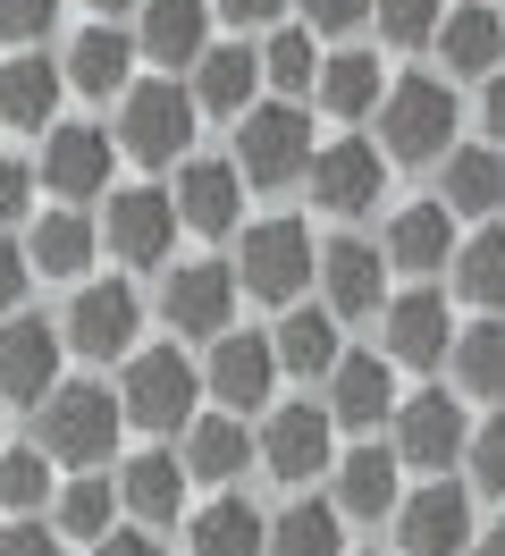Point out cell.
<instances>
[{
    "mask_svg": "<svg viewBox=\"0 0 505 556\" xmlns=\"http://www.w3.org/2000/svg\"><path fill=\"white\" fill-rule=\"evenodd\" d=\"M34 414H42V455H60V464H110L127 405L93 380H67V388H51Z\"/></svg>",
    "mask_w": 505,
    "mask_h": 556,
    "instance_id": "cell-1",
    "label": "cell"
},
{
    "mask_svg": "<svg viewBox=\"0 0 505 556\" xmlns=\"http://www.w3.org/2000/svg\"><path fill=\"white\" fill-rule=\"evenodd\" d=\"M379 136H388V161H446L455 93H446L438 76H396L388 102H379Z\"/></svg>",
    "mask_w": 505,
    "mask_h": 556,
    "instance_id": "cell-2",
    "label": "cell"
},
{
    "mask_svg": "<svg viewBox=\"0 0 505 556\" xmlns=\"http://www.w3.org/2000/svg\"><path fill=\"white\" fill-rule=\"evenodd\" d=\"M236 169L253 177V186H295V177H312V118L287 110V102L244 110V127H236Z\"/></svg>",
    "mask_w": 505,
    "mask_h": 556,
    "instance_id": "cell-3",
    "label": "cell"
},
{
    "mask_svg": "<svg viewBox=\"0 0 505 556\" xmlns=\"http://www.w3.org/2000/svg\"><path fill=\"white\" fill-rule=\"evenodd\" d=\"M312 228L303 219H262V228H244V262H236V278H244V295H262V304H295L303 287H312Z\"/></svg>",
    "mask_w": 505,
    "mask_h": 556,
    "instance_id": "cell-4",
    "label": "cell"
},
{
    "mask_svg": "<svg viewBox=\"0 0 505 556\" xmlns=\"http://www.w3.org/2000/svg\"><path fill=\"white\" fill-rule=\"evenodd\" d=\"M194 363L177 346H152V354H135L127 363V388H118V405H127V421H143V430H177V421L194 414Z\"/></svg>",
    "mask_w": 505,
    "mask_h": 556,
    "instance_id": "cell-5",
    "label": "cell"
},
{
    "mask_svg": "<svg viewBox=\"0 0 505 556\" xmlns=\"http://www.w3.org/2000/svg\"><path fill=\"white\" fill-rule=\"evenodd\" d=\"M186 136H194V102L168 85V76H152V85H127V110H118V143H127L135 161H177L186 152Z\"/></svg>",
    "mask_w": 505,
    "mask_h": 556,
    "instance_id": "cell-6",
    "label": "cell"
},
{
    "mask_svg": "<svg viewBox=\"0 0 505 556\" xmlns=\"http://www.w3.org/2000/svg\"><path fill=\"white\" fill-rule=\"evenodd\" d=\"M464 447H471V421L446 388H421L396 405V455L413 472H446V464H464Z\"/></svg>",
    "mask_w": 505,
    "mask_h": 556,
    "instance_id": "cell-7",
    "label": "cell"
},
{
    "mask_svg": "<svg viewBox=\"0 0 505 556\" xmlns=\"http://www.w3.org/2000/svg\"><path fill=\"white\" fill-rule=\"evenodd\" d=\"M396 540H404V556H464V548H480L471 540V489H455L446 472H438L430 489H413L396 506Z\"/></svg>",
    "mask_w": 505,
    "mask_h": 556,
    "instance_id": "cell-8",
    "label": "cell"
},
{
    "mask_svg": "<svg viewBox=\"0 0 505 556\" xmlns=\"http://www.w3.org/2000/svg\"><path fill=\"white\" fill-rule=\"evenodd\" d=\"M161 313H168V329H177V338H228L236 270H228V262H186V270H168Z\"/></svg>",
    "mask_w": 505,
    "mask_h": 556,
    "instance_id": "cell-9",
    "label": "cell"
},
{
    "mask_svg": "<svg viewBox=\"0 0 505 556\" xmlns=\"http://www.w3.org/2000/svg\"><path fill=\"white\" fill-rule=\"evenodd\" d=\"M329 430H337L329 405H278V414H269V430H262V464H269L287 489H303L312 472H329Z\"/></svg>",
    "mask_w": 505,
    "mask_h": 556,
    "instance_id": "cell-10",
    "label": "cell"
},
{
    "mask_svg": "<svg viewBox=\"0 0 505 556\" xmlns=\"http://www.w3.org/2000/svg\"><path fill=\"white\" fill-rule=\"evenodd\" d=\"M177 237V194H152V186H127V194H110V253L127 262V270H152Z\"/></svg>",
    "mask_w": 505,
    "mask_h": 556,
    "instance_id": "cell-11",
    "label": "cell"
},
{
    "mask_svg": "<svg viewBox=\"0 0 505 556\" xmlns=\"http://www.w3.org/2000/svg\"><path fill=\"white\" fill-rule=\"evenodd\" d=\"M278 371H287V363H278V338H253V329H244V338H211V371H202V380H211V396H219V405H236V414H244V405H269V380H278Z\"/></svg>",
    "mask_w": 505,
    "mask_h": 556,
    "instance_id": "cell-12",
    "label": "cell"
},
{
    "mask_svg": "<svg viewBox=\"0 0 505 556\" xmlns=\"http://www.w3.org/2000/svg\"><path fill=\"white\" fill-rule=\"evenodd\" d=\"M455 354V320H446V295L438 287H413L388 304V363H413V371H438Z\"/></svg>",
    "mask_w": 505,
    "mask_h": 556,
    "instance_id": "cell-13",
    "label": "cell"
},
{
    "mask_svg": "<svg viewBox=\"0 0 505 556\" xmlns=\"http://www.w3.org/2000/svg\"><path fill=\"white\" fill-rule=\"evenodd\" d=\"M329 414L345 421V430H379V421L396 414V363H388V354H337Z\"/></svg>",
    "mask_w": 505,
    "mask_h": 556,
    "instance_id": "cell-14",
    "label": "cell"
},
{
    "mask_svg": "<svg viewBox=\"0 0 505 556\" xmlns=\"http://www.w3.org/2000/svg\"><path fill=\"white\" fill-rule=\"evenodd\" d=\"M60 388V338L42 320H9L0 329V396L9 405H42Z\"/></svg>",
    "mask_w": 505,
    "mask_h": 556,
    "instance_id": "cell-15",
    "label": "cell"
},
{
    "mask_svg": "<svg viewBox=\"0 0 505 556\" xmlns=\"http://www.w3.org/2000/svg\"><path fill=\"white\" fill-rule=\"evenodd\" d=\"M135 295L110 278V287H85L76 304H67V346L76 354H93V363H110V354H127L135 346Z\"/></svg>",
    "mask_w": 505,
    "mask_h": 556,
    "instance_id": "cell-16",
    "label": "cell"
},
{
    "mask_svg": "<svg viewBox=\"0 0 505 556\" xmlns=\"http://www.w3.org/2000/svg\"><path fill=\"white\" fill-rule=\"evenodd\" d=\"M135 51L161 60V68H194L202 51H211V0H143Z\"/></svg>",
    "mask_w": 505,
    "mask_h": 556,
    "instance_id": "cell-17",
    "label": "cell"
},
{
    "mask_svg": "<svg viewBox=\"0 0 505 556\" xmlns=\"http://www.w3.org/2000/svg\"><path fill=\"white\" fill-rule=\"evenodd\" d=\"M312 203L320 211H370L379 203V152L363 136H337L329 152H312Z\"/></svg>",
    "mask_w": 505,
    "mask_h": 556,
    "instance_id": "cell-18",
    "label": "cell"
},
{
    "mask_svg": "<svg viewBox=\"0 0 505 556\" xmlns=\"http://www.w3.org/2000/svg\"><path fill=\"white\" fill-rule=\"evenodd\" d=\"M42 186L67 194V203L101 194V186H110V136H101V127H51V143H42Z\"/></svg>",
    "mask_w": 505,
    "mask_h": 556,
    "instance_id": "cell-19",
    "label": "cell"
},
{
    "mask_svg": "<svg viewBox=\"0 0 505 556\" xmlns=\"http://www.w3.org/2000/svg\"><path fill=\"white\" fill-rule=\"evenodd\" d=\"M236 203H244V169H236V161H186V169H177V219H186V228L228 237Z\"/></svg>",
    "mask_w": 505,
    "mask_h": 556,
    "instance_id": "cell-20",
    "label": "cell"
},
{
    "mask_svg": "<svg viewBox=\"0 0 505 556\" xmlns=\"http://www.w3.org/2000/svg\"><path fill=\"white\" fill-rule=\"evenodd\" d=\"M438 51H446V76H497L505 68V17L489 0H464V9H446Z\"/></svg>",
    "mask_w": 505,
    "mask_h": 556,
    "instance_id": "cell-21",
    "label": "cell"
},
{
    "mask_svg": "<svg viewBox=\"0 0 505 556\" xmlns=\"http://www.w3.org/2000/svg\"><path fill=\"white\" fill-rule=\"evenodd\" d=\"M396 464H404V455H388V447H354L345 464H337V515H354V522L396 515V506H404Z\"/></svg>",
    "mask_w": 505,
    "mask_h": 556,
    "instance_id": "cell-22",
    "label": "cell"
},
{
    "mask_svg": "<svg viewBox=\"0 0 505 556\" xmlns=\"http://www.w3.org/2000/svg\"><path fill=\"white\" fill-rule=\"evenodd\" d=\"M262 93V51H244V42H219V51H202L194 60V102L219 110V118H244Z\"/></svg>",
    "mask_w": 505,
    "mask_h": 556,
    "instance_id": "cell-23",
    "label": "cell"
},
{
    "mask_svg": "<svg viewBox=\"0 0 505 556\" xmlns=\"http://www.w3.org/2000/svg\"><path fill=\"white\" fill-rule=\"evenodd\" d=\"M388 262L396 270H446L455 262V211L446 203H404L388 219Z\"/></svg>",
    "mask_w": 505,
    "mask_h": 556,
    "instance_id": "cell-24",
    "label": "cell"
},
{
    "mask_svg": "<svg viewBox=\"0 0 505 556\" xmlns=\"http://www.w3.org/2000/svg\"><path fill=\"white\" fill-rule=\"evenodd\" d=\"M438 203L455 211V219H489L505 203V152L497 143H464V152H446V186H438Z\"/></svg>",
    "mask_w": 505,
    "mask_h": 556,
    "instance_id": "cell-25",
    "label": "cell"
},
{
    "mask_svg": "<svg viewBox=\"0 0 505 556\" xmlns=\"http://www.w3.org/2000/svg\"><path fill=\"white\" fill-rule=\"evenodd\" d=\"M320 287H329V313H337V320L379 313V244L337 237L329 253H320Z\"/></svg>",
    "mask_w": 505,
    "mask_h": 556,
    "instance_id": "cell-26",
    "label": "cell"
},
{
    "mask_svg": "<svg viewBox=\"0 0 505 556\" xmlns=\"http://www.w3.org/2000/svg\"><path fill=\"white\" fill-rule=\"evenodd\" d=\"M446 287L464 304H480V313H497L505 304V228H471L455 244V262H446Z\"/></svg>",
    "mask_w": 505,
    "mask_h": 556,
    "instance_id": "cell-27",
    "label": "cell"
},
{
    "mask_svg": "<svg viewBox=\"0 0 505 556\" xmlns=\"http://www.w3.org/2000/svg\"><path fill=\"white\" fill-rule=\"evenodd\" d=\"M320 110L329 118H370V110L388 102V85H379V60L370 51H337V60H320Z\"/></svg>",
    "mask_w": 505,
    "mask_h": 556,
    "instance_id": "cell-28",
    "label": "cell"
},
{
    "mask_svg": "<svg viewBox=\"0 0 505 556\" xmlns=\"http://www.w3.org/2000/svg\"><path fill=\"white\" fill-rule=\"evenodd\" d=\"M337 354H345V346H337V313H329V304H320V313H312V304H287V320H278V363L303 371V380H312V371L329 380Z\"/></svg>",
    "mask_w": 505,
    "mask_h": 556,
    "instance_id": "cell-29",
    "label": "cell"
},
{
    "mask_svg": "<svg viewBox=\"0 0 505 556\" xmlns=\"http://www.w3.org/2000/svg\"><path fill=\"white\" fill-rule=\"evenodd\" d=\"M127 68H135V42L118 26H85V35L67 42V85L76 93H118Z\"/></svg>",
    "mask_w": 505,
    "mask_h": 556,
    "instance_id": "cell-30",
    "label": "cell"
},
{
    "mask_svg": "<svg viewBox=\"0 0 505 556\" xmlns=\"http://www.w3.org/2000/svg\"><path fill=\"white\" fill-rule=\"evenodd\" d=\"M269 556H345V515L320 506V497H295L269 522Z\"/></svg>",
    "mask_w": 505,
    "mask_h": 556,
    "instance_id": "cell-31",
    "label": "cell"
},
{
    "mask_svg": "<svg viewBox=\"0 0 505 556\" xmlns=\"http://www.w3.org/2000/svg\"><path fill=\"white\" fill-rule=\"evenodd\" d=\"M194 556H269V522L244 497H219L194 515Z\"/></svg>",
    "mask_w": 505,
    "mask_h": 556,
    "instance_id": "cell-32",
    "label": "cell"
},
{
    "mask_svg": "<svg viewBox=\"0 0 505 556\" xmlns=\"http://www.w3.org/2000/svg\"><path fill=\"white\" fill-rule=\"evenodd\" d=\"M455 388L464 396H505V320H471L455 329Z\"/></svg>",
    "mask_w": 505,
    "mask_h": 556,
    "instance_id": "cell-33",
    "label": "cell"
},
{
    "mask_svg": "<svg viewBox=\"0 0 505 556\" xmlns=\"http://www.w3.org/2000/svg\"><path fill=\"white\" fill-rule=\"evenodd\" d=\"M60 110V68L51 60H9L0 68V118L9 127H42Z\"/></svg>",
    "mask_w": 505,
    "mask_h": 556,
    "instance_id": "cell-34",
    "label": "cell"
},
{
    "mask_svg": "<svg viewBox=\"0 0 505 556\" xmlns=\"http://www.w3.org/2000/svg\"><path fill=\"white\" fill-rule=\"evenodd\" d=\"M244 455H253V439H244V421H228V414H211V421L186 430V472H194V481H236Z\"/></svg>",
    "mask_w": 505,
    "mask_h": 556,
    "instance_id": "cell-35",
    "label": "cell"
},
{
    "mask_svg": "<svg viewBox=\"0 0 505 556\" xmlns=\"http://www.w3.org/2000/svg\"><path fill=\"white\" fill-rule=\"evenodd\" d=\"M118 497H127L143 522H168L177 506H186V472H177V455H161V447H152V455H135V464H127V481H118Z\"/></svg>",
    "mask_w": 505,
    "mask_h": 556,
    "instance_id": "cell-36",
    "label": "cell"
},
{
    "mask_svg": "<svg viewBox=\"0 0 505 556\" xmlns=\"http://www.w3.org/2000/svg\"><path fill=\"white\" fill-rule=\"evenodd\" d=\"M34 270L42 278H76L85 262H93V228L76 219V211H51V219H34Z\"/></svg>",
    "mask_w": 505,
    "mask_h": 556,
    "instance_id": "cell-37",
    "label": "cell"
},
{
    "mask_svg": "<svg viewBox=\"0 0 505 556\" xmlns=\"http://www.w3.org/2000/svg\"><path fill=\"white\" fill-rule=\"evenodd\" d=\"M262 76L278 85V93H312V85H320V51H312V26H278V35L262 42Z\"/></svg>",
    "mask_w": 505,
    "mask_h": 556,
    "instance_id": "cell-38",
    "label": "cell"
},
{
    "mask_svg": "<svg viewBox=\"0 0 505 556\" xmlns=\"http://www.w3.org/2000/svg\"><path fill=\"white\" fill-rule=\"evenodd\" d=\"M370 17H379V35L396 42V51H421V42H438V26H446L438 0H370Z\"/></svg>",
    "mask_w": 505,
    "mask_h": 556,
    "instance_id": "cell-39",
    "label": "cell"
},
{
    "mask_svg": "<svg viewBox=\"0 0 505 556\" xmlns=\"http://www.w3.org/2000/svg\"><path fill=\"white\" fill-rule=\"evenodd\" d=\"M60 531L67 540H110V472H85L60 497Z\"/></svg>",
    "mask_w": 505,
    "mask_h": 556,
    "instance_id": "cell-40",
    "label": "cell"
},
{
    "mask_svg": "<svg viewBox=\"0 0 505 556\" xmlns=\"http://www.w3.org/2000/svg\"><path fill=\"white\" fill-rule=\"evenodd\" d=\"M464 464H471V489H480V497H505V414L471 430Z\"/></svg>",
    "mask_w": 505,
    "mask_h": 556,
    "instance_id": "cell-41",
    "label": "cell"
},
{
    "mask_svg": "<svg viewBox=\"0 0 505 556\" xmlns=\"http://www.w3.org/2000/svg\"><path fill=\"white\" fill-rule=\"evenodd\" d=\"M42 489H51V472H42V447H17V455H0V506H42Z\"/></svg>",
    "mask_w": 505,
    "mask_h": 556,
    "instance_id": "cell-42",
    "label": "cell"
},
{
    "mask_svg": "<svg viewBox=\"0 0 505 556\" xmlns=\"http://www.w3.org/2000/svg\"><path fill=\"white\" fill-rule=\"evenodd\" d=\"M51 17H60V0H0V42L51 35Z\"/></svg>",
    "mask_w": 505,
    "mask_h": 556,
    "instance_id": "cell-43",
    "label": "cell"
},
{
    "mask_svg": "<svg viewBox=\"0 0 505 556\" xmlns=\"http://www.w3.org/2000/svg\"><path fill=\"white\" fill-rule=\"evenodd\" d=\"M295 9H303L312 35H354V26L370 17V0H295Z\"/></svg>",
    "mask_w": 505,
    "mask_h": 556,
    "instance_id": "cell-44",
    "label": "cell"
},
{
    "mask_svg": "<svg viewBox=\"0 0 505 556\" xmlns=\"http://www.w3.org/2000/svg\"><path fill=\"white\" fill-rule=\"evenodd\" d=\"M26 278H34V253H17V244L0 237V313H17V295H26Z\"/></svg>",
    "mask_w": 505,
    "mask_h": 556,
    "instance_id": "cell-45",
    "label": "cell"
},
{
    "mask_svg": "<svg viewBox=\"0 0 505 556\" xmlns=\"http://www.w3.org/2000/svg\"><path fill=\"white\" fill-rule=\"evenodd\" d=\"M0 556H60V540H51L42 522H9V531H0Z\"/></svg>",
    "mask_w": 505,
    "mask_h": 556,
    "instance_id": "cell-46",
    "label": "cell"
},
{
    "mask_svg": "<svg viewBox=\"0 0 505 556\" xmlns=\"http://www.w3.org/2000/svg\"><path fill=\"white\" fill-rule=\"evenodd\" d=\"M26 194H34V177L17 169V161H0V228H9L17 211H26Z\"/></svg>",
    "mask_w": 505,
    "mask_h": 556,
    "instance_id": "cell-47",
    "label": "cell"
},
{
    "mask_svg": "<svg viewBox=\"0 0 505 556\" xmlns=\"http://www.w3.org/2000/svg\"><path fill=\"white\" fill-rule=\"evenodd\" d=\"M211 9H228L236 26H269V17L287 9V0H211Z\"/></svg>",
    "mask_w": 505,
    "mask_h": 556,
    "instance_id": "cell-48",
    "label": "cell"
},
{
    "mask_svg": "<svg viewBox=\"0 0 505 556\" xmlns=\"http://www.w3.org/2000/svg\"><path fill=\"white\" fill-rule=\"evenodd\" d=\"M93 556H161V540H143V531H110Z\"/></svg>",
    "mask_w": 505,
    "mask_h": 556,
    "instance_id": "cell-49",
    "label": "cell"
},
{
    "mask_svg": "<svg viewBox=\"0 0 505 556\" xmlns=\"http://www.w3.org/2000/svg\"><path fill=\"white\" fill-rule=\"evenodd\" d=\"M480 118H489V136H505V68L489 76V102H480Z\"/></svg>",
    "mask_w": 505,
    "mask_h": 556,
    "instance_id": "cell-50",
    "label": "cell"
},
{
    "mask_svg": "<svg viewBox=\"0 0 505 556\" xmlns=\"http://www.w3.org/2000/svg\"><path fill=\"white\" fill-rule=\"evenodd\" d=\"M480 556H505V522H497V531H480Z\"/></svg>",
    "mask_w": 505,
    "mask_h": 556,
    "instance_id": "cell-51",
    "label": "cell"
},
{
    "mask_svg": "<svg viewBox=\"0 0 505 556\" xmlns=\"http://www.w3.org/2000/svg\"><path fill=\"white\" fill-rule=\"evenodd\" d=\"M85 9H101V17H118V9H135V0H85Z\"/></svg>",
    "mask_w": 505,
    "mask_h": 556,
    "instance_id": "cell-52",
    "label": "cell"
}]
</instances>
